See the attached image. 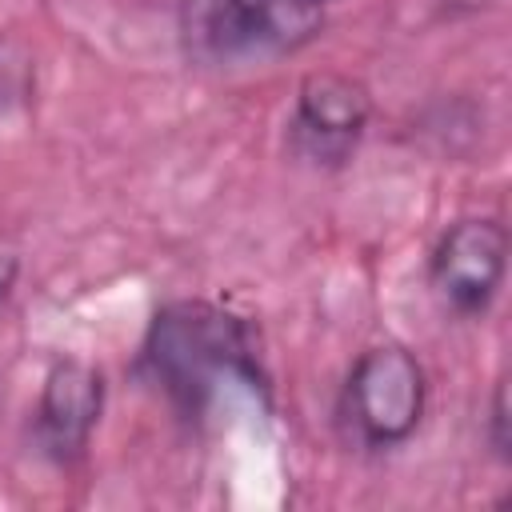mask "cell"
Instances as JSON below:
<instances>
[{
  "instance_id": "9",
  "label": "cell",
  "mask_w": 512,
  "mask_h": 512,
  "mask_svg": "<svg viewBox=\"0 0 512 512\" xmlns=\"http://www.w3.org/2000/svg\"><path fill=\"white\" fill-rule=\"evenodd\" d=\"M16 272H20L16 256H12V252H0V308L8 304V296H12V288H16Z\"/></svg>"
},
{
  "instance_id": "10",
  "label": "cell",
  "mask_w": 512,
  "mask_h": 512,
  "mask_svg": "<svg viewBox=\"0 0 512 512\" xmlns=\"http://www.w3.org/2000/svg\"><path fill=\"white\" fill-rule=\"evenodd\" d=\"M452 4H468V8H476V4H488V0H452Z\"/></svg>"
},
{
  "instance_id": "1",
  "label": "cell",
  "mask_w": 512,
  "mask_h": 512,
  "mask_svg": "<svg viewBox=\"0 0 512 512\" xmlns=\"http://www.w3.org/2000/svg\"><path fill=\"white\" fill-rule=\"evenodd\" d=\"M144 364L164 396L188 416H200L224 384H244L264 396L252 328L204 300H180L156 312Z\"/></svg>"
},
{
  "instance_id": "5",
  "label": "cell",
  "mask_w": 512,
  "mask_h": 512,
  "mask_svg": "<svg viewBox=\"0 0 512 512\" xmlns=\"http://www.w3.org/2000/svg\"><path fill=\"white\" fill-rule=\"evenodd\" d=\"M508 232L496 220H460L444 232L432 256V280L456 312H484L504 280Z\"/></svg>"
},
{
  "instance_id": "7",
  "label": "cell",
  "mask_w": 512,
  "mask_h": 512,
  "mask_svg": "<svg viewBox=\"0 0 512 512\" xmlns=\"http://www.w3.org/2000/svg\"><path fill=\"white\" fill-rule=\"evenodd\" d=\"M32 96V56L20 40L0 36V116L24 108Z\"/></svg>"
},
{
  "instance_id": "3",
  "label": "cell",
  "mask_w": 512,
  "mask_h": 512,
  "mask_svg": "<svg viewBox=\"0 0 512 512\" xmlns=\"http://www.w3.org/2000/svg\"><path fill=\"white\" fill-rule=\"evenodd\" d=\"M348 412L372 448L408 440L424 412V368L416 356L396 344L368 348L348 376Z\"/></svg>"
},
{
  "instance_id": "4",
  "label": "cell",
  "mask_w": 512,
  "mask_h": 512,
  "mask_svg": "<svg viewBox=\"0 0 512 512\" xmlns=\"http://www.w3.org/2000/svg\"><path fill=\"white\" fill-rule=\"evenodd\" d=\"M372 116V96L360 80L340 72H312L296 96L292 140L316 164H336L352 152Z\"/></svg>"
},
{
  "instance_id": "2",
  "label": "cell",
  "mask_w": 512,
  "mask_h": 512,
  "mask_svg": "<svg viewBox=\"0 0 512 512\" xmlns=\"http://www.w3.org/2000/svg\"><path fill=\"white\" fill-rule=\"evenodd\" d=\"M328 0H180L184 48L204 64H252L304 48Z\"/></svg>"
},
{
  "instance_id": "8",
  "label": "cell",
  "mask_w": 512,
  "mask_h": 512,
  "mask_svg": "<svg viewBox=\"0 0 512 512\" xmlns=\"http://www.w3.org/2000/svg\"><path fill=\"white\" fill-rule=\"evenodd\" d=\"M492 444H496L500 456H508V396H504V384L492 396Z\"/></svg>"
},
{
  "instance_id": "6",
  "label": "cell",
  "mask_w": 512,
  "mask_h": 512,
  "mask_svg": "<svg viewBox=\"0 0 512 512\" xmlns=\"http://www.w3.org/2000/svg\"><path fill=\"white\" fill-rule=\"evenodd\" d=\"M100 408H104L100 372L80 360H60L48 372L40 408H36V432H40V444L48 448V456H56L64 464L76 460L88 448Z\"/></svg>"
}]
</instances>
